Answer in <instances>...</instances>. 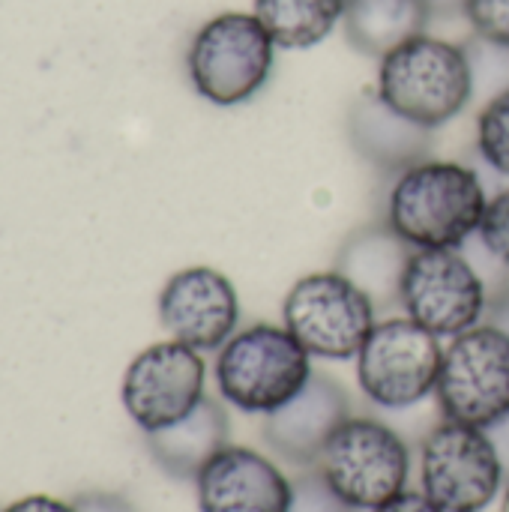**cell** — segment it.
Returning a JSON list of instances; mask_svg holds the SVG:
<instances>
[{
	"mask_svg": "<svg viewBox=\"0 0 509 512\" xmlns=\"http://www.w3.org/2000/svg\"><path fill=\"white\" fill-rule=\"evenodd\" d=\"M486 204L477 171L459 162H420L396 177L387 225L414 249H459L480 231Z\"/></svg>",
	"mask_w": 509,
	"mask_h": 512,
	"instance_id": "cell-1",
	"label": "cell"
},
{
	"mask_svg": "<svg viewBox=\"0 0 509 512\" xmlns=\"http://www.w3.org/2000/svg\"><path fill=\"white\" fill-rule=\"evenodd\" d=\"M381 99L426 129H438L471 105V69L465 48L420 33L381 57Z\"/></svg>",
	"mask_w": 509,
	"mask_h": 512,
	"instance_id": "cell-2",
	"label": "cell"
},
{
	"mask_svg": "<svg viewBox=\"0 0 509 512\" xmlns=\"http://www.w3.org/2000/svg\"><path fill=\"white\" fill-rule=\"evenodd\" d=\"M312 354L273 324L237 330L216 357L219 396L243 414H273L312 378Z\"/></svg>",
	"mask_w": 509,
	"mask_h": 512,
	"instance_id": "cell-3",
	"label": "cell"
},
{
	"mask_svg": "<svg viewBox=\"0 0 509 512\" xmlns=\"http://www.w3.org/2000/svg\"><path fill=\"white\" fill-rule=\"evenodd\" d=\"M273 60L276 42L255 12H219L195 30L186 72L201 99L231 108L270 81Z\"/></svg>",
	"mask_w": 509,
	"mask_h": 512,
	"instance_id": "cell-4",
	"label": "cell"
},
{
	"mask_svg": "<svg viewBox=\"0 0 509 512\" xmlns=\"http://www.w3.org/2000/svg\"><path fill=\"white\" fill-rule=\"evenodd\" d=\"M318 474L354 510H378L408 489L411 450L387 423L348 417L318 459Z\"/></svg>",
	"mask_w": 509,
	"mask_h": 512,
	"instance_id": "cell-5",
	"label": "cell"
},
{
	"mask_svg": "<svg viewBox=\"0 0 509 512\" xmlns=\"http://www.w3.org/2000/svg\"><path fill=\"white\" fill-rule=\"evenodd\" d=\"M444 348L435 333L405 318L375 324L357 354V381L363 396L384 411L423 405L441 378Z\"/></svg>",
	"mask_w": 509,
	"mask_h": 512,
	"instance_id": "cell-6",
	"label": "cell"
},
{
	"mask_svg": "<svg viewBox=\"0 0 509 512\" xmlns=\"http://www.w3.org/2000/svg\"><path fill=\"white\" fill-rule=\"evenodd\" d=\"M375 312L372 300L336 270L297 279L282 303L285 330L318 360H357L378 324Z\"/></svg>",
	"mask_w": 509,
	"mask_h": 512,
	"instance_id": "cell-7",
	"label": "cell"
},
{
	"mask_svg": "<svg viewBox=\"0 0 509 512\" xmlns=\"http://www.w3.org/2000/svg\"><path fill=\"white\" fill-rule=\"evenodd\" d=\"M444 420L492 429L509 414V339L492 324L456 336L444 348L438 378Z\"/></svg>",
	"mask_w": 509,
	"mask_h": 512,
	"instance_id": "cell-8",
	"label": "cell"
},
{
	"mask_svg": "<svg viewBox=\"0 0 509 512\" xmlns=\"http://www.w3.org/2000/svg\"><path fill=\"white\" fill-rule=\"evenodd\" d=\"M399 303L414 324L438 339H456L483 324L489 294L459 249H414Z\"/></svg>",
	"mask_w": 509,
	"mask_h": 512,
	"instance_id": "cell-9",
	"label": "cell"
},
{
	"mask_svg": "<svg viewBox=\"0 0 509 512\" xmlns=\"http://www.w3.org/2000/svg\"><path fill=\"white\" fill-rule=\"evenodd\" d=\"M504 486L486 429L441 420L423 441V492L444 512H483Z\"/></svg>",
	"mask_w": 509,
	"mask_h": 512,
	"instance_id": "cell-10",
	"label": "cell"
},
{
	"mask_svg": "<svg viewBox=\"0 0 509 512\" xmlns=\"http://www.w3.org/2000/svg\"><path fill=\"white\" fill-rule=\"evenodd\" d=\"M201 351L183 342H156L126 369L120 399L132 423L150 435L189 417L204 402Z\"/></svg>",
	"mask_w": 509,
	"mask_h": 512,
	"instance_id": "cell-11",
	"label": "cell"
},
{
	"mask_svg": "<svg viewBox=\"0 0 509 512\" xmlns=\"http://www.w3.org/2000/svg\"><path fill=\"white\" fill-rule=\"evenodd\" d=\"M159 321L174 342L195 351H219L240 324V297L231 279L213 267L177 270L159 294Z\"/></svg>",
	"mask_w": 509,
	"mask_h": 512,
	"instance_id": "cell-12",
	"label": "cell"
},
{
	"mask_svg": "<svg viewBox=\"0 0 509 512\" xmlns=\"http://www.w3.org/2000/svg\"><path fill=\"white\" fill-rule=\"evenodd\" d=\"M201 512H288L294 483L249 447H222L195 477Z\"/></svg>",
	"mask_w": 509,
	"mask_h": 512,
	"instance_id": "cell-13",
	"label": "cell"
},
{
	"mask_svg": "<svg viewBox=\"0 0 509 512\" xmlns=\"http://www.w3.org/2000/svg\"><path fill=\"white\" fill-rule=\"evenodd\" d=\"M348 417L351 405L345 390L315 372L291 402L264 417V441L291 465H318L324 447Z\"/></svg>",
	"mask_w": 509,
	"mask_h": 512,
	"instance_id": "cell-14",
	"label": "cell"
},
{
	"mask_svg": "<svg viewBox=\"0 0 509 512\" xmlns=\"http://www.w3.org/2000/svg\"><path fill=\"white\" fill-rule=\"evenodd\" d=\"M432 132L435 129H426L387 105L378 90L357 96L348 111V138L357 156L378 171L402 174L405 168L426 162L432 150Z\"/></svg>",
	"mask_w": 509,
	"mask_h": 512,
	"instance_id": "cell-15",
	"label": "cell"
},
{
	"mask_svg": "<svg viewBox=\"0 0 509 512\" xmlns=\"http://www.w3.org/2000/svg\"><path fill=\"white\" fill-rule=\"evenodd\" d=\"M411 255L414 246H408L387 222L363 225L339 246L336 273H342L354 288H360L375 309H387L399 303Z\"/></svg>",
	"mask_w": 509,
	"mask_h": 512,
	"instance_id": "cell-16",
	"label": "cell"
},
{
	"mask_svg": "<svg viewBox=\"0 0 509 512\" xmlns=\"http://www.w3.org/2000/svg\"><path fill=\"white\" fill-rule=\"evenodd\" d=\"M147 447L171 477L195 480L198 471L222 447H228V417L219 402L204 396V402L189 417L162 432H150Z\"/></svg>",
	"mask_w": 509,
	"mask_h": 512,
	"instance_id": "cell-17",
	"label": "cell"
},
{
	"mask_svg": "<svg viewBox=\"0 0 509 512\" xmlns=\"http://www.w3.org/2000/svg\"><path fill=\"white\" fill-rule=\"evenodd\" d=\"M432 12L423 0H345V36L369 57H384L402 42L426 33Z\"/></svg>",
	"mask_w": 509,
	"mask_h": 512,
	"instance_id": "cell-18",
	"label": "cell"
},
{
	"mask_svg": "<svg viewBox=\"0 0 509 512\" xmlns=\"http://www.w3.org/2000/svg\"><path fill=\"white\" fill-rule=\"evenodd\" d=\"M255 18L267 27L276 48H312L345 18V0H255Z\"/></svg>",
	"mask_w": 509,
	"mask_h": 512,
	"instance_id": "cell-19",
	"label": "cell"
},
{
	"mask_svg": "<svg viewBox=\"0 0 509 512\" xmlns=\"http://www.w3.org/2000/svg\"><path fill=\"white\" fill-rule=\"evenodd\" d=\"M462 48L471 69V102H480L483 108L501 93H509V45L474 33Z\"/></svg>",
	"mask_w": 509,
	"mask_h": 512,
	"instance_id": "cell-20",
	"label": "cell"
},
{
	"mask_svg": "<svg viewBox=\"0 0 509 512\" xmlns=\"http://www.w3.org/2000/svg\"><path fill=\"white\" fill-rule=\"evenodd\" d=\"M477 153L492 171L509 177V93H501L480 108Z\"/></svg>",
	"mask_w": 509,
	"mask_h": 512,
	"instance_id": "cell-21",
	"label": "cell"
},
{
	"mask_svg": "<svg viewBox=\"0 0 509 512\" xmlns=\"http://www.w3.org/2000/svg\"><path fill=\"white\" fill-rule=\"evenodd\" d=\"M459 252L468 258V264L474 267V273L480 276L486 294H489V303L498 300V297H507L509 294V261H504L495 249L486 246V240L480 234H474L471 240H465L459 246Z\"/></svg>",
	"mask_w": 509,
	"mask_h": 512,
	"instance_id": "cell-22",
	"label": "cell"
},
{
	"mask_svg": "<svg viewBox=\"0 0 509 512\" xmlns=\"http://www.w3.org/2000/svg\"><path fill=\"white\" fill-rule=\"evenodd\" d=\"M288 512H357L354 507H348L321 474H309L300 477L294 483V501Z\"/></svg>",
	"mask_w": 509,
	"mask_h": 512,
	"instance_id": "cell-23",
	"label": "cell"
},
{
	"mask_svg": "<svg viewBox=\"0 0 509 512\" xmlns=\"http://www.w3.org/2000/svg\"><path fill=\"white\" fill-rule=\"evenodd\" d=\"M465 18L474 33L509 45V0H468Z\"/></svg>",
	"mask_w": 509,
	"mask_h": 512,
	"instance_id": "cell-24",
	"label": "cell"
},
{
	"mask_svg": "<svg viewBox=\"0 0 509 512\" xmlns=\"http://www.w3.org/2000/svg\"><path fill=\"white\" fill-rule=\"evenodd\" d=\"M477 234L486 240L489 249H495L504 261H509V186L489 198L483 225Z\"/></svg>",
	"mask_w": 509,
	"mask_h": 512,
	"instance_id": "cell-25",
	"label": "cell"
},
{
	"mask_svg": "<svg viewBox=\"0 0 509 512\" xmlns=\"http://www.w3.org/2000/svg\"><path fill=\"white\" fill-rule=\"evenodd\" d=\"M78 512H135L132 504L120 495H108V492H90L72 501Z\"/></svg>",
	"mask_w": 509,
	"mask_h": 512,
	"instance_id": "cell-26",
	"label": "cell"
},
{
	"mask_svg": "<svg viewBox=\"0 0 509 512\" xmlns=\"http://www.w3.org/2000/svg\"><path fill=\"white\" fill-rule=\"evenodd\" d=\"M372 512H444L426 492H402V495H396L393 501H387L384 507H378V510Z\"/></svg>",
	"mask_w": 509,
	"mask_h": 512,
	"instance_id": "cell-27",
	"label": "cell"
},
{
	"mask_svg": "<svg viewBox=\"0 0 509 512\" xmlns=\"http://www.w3.org/2000/svg\"><path fill=\"white\" fill-rule=\"evenodd\" d=\"M3 512H78L75 504H63L57 498H48V495H30V498H21L15 504H9Z\"/></svg>",
	"mask_w": 509,
	"mask_h": 512,
	"instance_id": "cell-28",
	"label": "cell"
},
{
	"mask_svg": "<svg viewBox=\"0 0 509 512\" xmlns=\"http://www.w3.org/2000/svg\"><path fill=\"white\" fill-rule=\"evenodd\" d=\"M492 444H495V453L501 459V468H504V483H509V414L504 420H498L492 429H486Z\"/></svg>",
	"mask_w": 509,
	"mask_h": 512,
	"instance_id": "cell-29",
	"label": "cell"
},
{
	"mask_svg": "<svg viewBox=\"0 0 509 512\" xmlns=\"http://www.w3.org/2000/svg\"><path fill=\"white\" fill-rule=\"evenodd\" d=\"M483 324H492L495 330H501V333L509 339V294L507 297H498V300H492V303H489Z\"/></svg>",
	"mask_w": 509,
	"mask_h": 512,
	"instance_id": "cell-30",
	"label": "cell"
},
{
	"mask_svg": "<svg viewBox=\"0 0 509 512\" xmlns=\"http://www.w3.org/2000/svg\"><path fill=\"white\" fill-rule=\"evenodd\" d=\"M432 18H450V15H465L468 0H423Z\"/></svg>",
	"mask_w": 509,
	"mask_h": 512,
	"instance_id": "cell-31",
	"label": "cell"
},
{
	"mask_svg": "<svg viewBox=\"0 0 509 512\" xmlns=\"http://www.w3.org/2000/svg\"><path fill=\"white\" fill-rule=\"evenodd\" d=\"M501 512H509V483L507 489H504V498H501Z\"/></svg>",
	"mask_w": 509,
	"mask_h": 512,
	"instance_id": "cell-32",
	"label": "cell"
}]
</instances>
